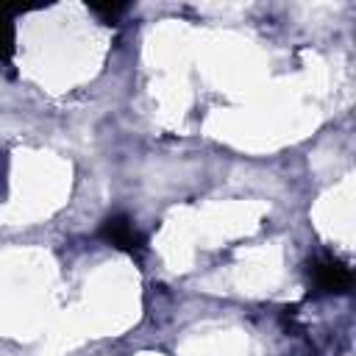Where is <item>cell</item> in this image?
I'll return each mask as SVG.
<instances>
[{"mask_svg": "<svg viewBox=\"0 0 356 356\" xmlns=\"http://www.w3.org/2000/svg\"><path fill=\"white\" fill-rule=\"evenodd\" d=\"M317 275H320V284L328 286V289H342L350 281L348 270L342 264H337V261H325L323 267H317Z\"/></svg>", "mask_w": 356, "mask_h": 356, "instance_id": "obj_1", "label": "cell"}]
</instances>
